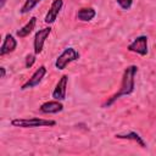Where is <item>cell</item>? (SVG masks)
Listing matches in <instances>:
<instances>
[{
    "label": "cell",
    "instance_id": "1",
    "mask_svg": "<svg viewBox=\"0 0 156 156\" xmlns=\"http://www.w3.org/2000/svg\"><path fill=\"white\" fill-rule=\"evenodd\" d=\"M136 73H138V66H135V65L127 66L124 68V71H123L122 80H121V85H119L118 91H116L112 96H110L102 104V107H110L121 96L130 95L135 89V76H136Z\"/></svg>",
    "mask_w": 156,
    "mask_h": 156
},
{
    "label": "cell",
    "instance_id": "2",
    "mask_svg": "<svg viewBox=\"0 0 156 156\" xmlns=\"http://www.w3.org/2000/svg\"><path fill=\"white\" fill-rule=\"evenodd\" d=\"M11 126L18 128H37V127H55L56 121L45 119L39 117H29V118H13L11 121Z\"/></svg>",
    "mask_w": 156,
    "mask_h": 156
},
{
    "label": "cell",
    "instance_id": "3",
    "mask_svg": "<svg viewBox=\"0 0 156 156\" xmlns=\"http://www.w3.org/2000/svg\"><path fill=\"white\" fill-rule=\"evenodd\" d=\"M79 58V52L74 48H66L56 58L55 67L60 71L65 69L71 62H74Z\"/></svg>",
    "mask_w": 156,
    "mask_h": 156
},
{
    "label": "cell",
    "instance_id": "4",
    "mask_svg": "<svg viewBox=\"0 0 156 156\" xmlns=\"http://www.w3.org/2000/svg\"><path fill=\"white\" fill-rule=\"evenodd\" d=\"M127 49L130 52H135L140 56H146L149 52V48H147V37L146 35H139L136 37L128 46Z\"/></svg>",
    "mask_w": 156,
    "mask_h": 156
},
{
    "label": "cell",
    "instance_id": "5",
    "mask_svg": "<svg viewBox=\"0 0 156 156\" xmlns=\"http://www.w3.org/2000/svg\"><path fill=\"white\" fill-rule=\"evenodd\" d=\"M50 33H51V27L50 26L49 27H45V28H41L38 32H35L34 39H33V46H34V54L35 55L41 54L43 48H44V44H45L48 37L50 35Z\"/></svg>",
    "mask_w": 156,
    "mask_h": 156
},
{
    "label": "cell",
    "instance_id": "6",
    "mask_svg": "<svg viewBox=\"0 0 156 156\" xmlns=\"http://www.w3.org/2000/svg\"><path fill=\"white\" fill-rule=\"evenodd\" d=\"M46 72H48L46 67H45L44 65H41L39 68H37V69L34 71V73L30 76V78H29L27 82H24V83L22 84L21 90H27V89H30V88H34V87L39 85V83H40V82L43 80V78L45 77Z\"/></svg>",
    "mask_w": 156,
    "mask_h": 156
},
{
    "label": "cell",
    "instance_id": "7",
    "mask_svg": "<svg viewBox=\"0 0 156 156\" xmlns=\"http://www.w3.org/2000/svg\"><path fill=\"white\" fill-rule=\"evenodd\" d=\"M62 7H63V0H52L51 5H50V7H49V10L44 17V22L49 26L52 24L56 21L58 13L61 12Z\"/></svg>",
    "mask_w": 156,
    "mask_h": 156
},
{
    "label": "cell",
    "instance_id": "8",
    "mask_svg": "<svg viewBox=\"0 0 156 156\" xmlns=\"http://www.w3.org/2000/svg\"><path fill=\"white\" fill-rule=\"evenodd\" d=\"M67 84H68V76L63 74L58 79V82L56 83V85L52 90V94H51L52 99L60 100V101L65 100L66 99V93H67Z\"/></svg>",
    "mask_w": 156,
    "mask_h": 156
},
{
    "label": "cell",
    "instance_id": "9",
    "mask_svg": "<svg viewBox=\"0 0 156 156\" xmlns=\"http://www.w3.org/2000/svg\"><path fill=\"white\" fill-rule=\"evenodd\" d=\"M63 110V104L60 100H50L46 101L44 104L40 105L39 111L41 113H48V115H52V113H58Z\"/></svg>",
    "mask_w": 156,
    "mask_h": 156
},
{
    "label": "cell",
    "instance_id": "10",
    "mask_svg": "<svg viewBox=\"0 0 156 156\" xmlns=\"http://www.w3.org/2000/svg\"><path fill=\"white\" fill-rule=\"evenodd\" d=\"M17 48V40L15 39V37L10 33H7L4 38V41L0 46V56H5L10 52H13Z\"/></svg>",
    "mask_w": 156,
    "mask_h": 156
},
{
    "label": "cell",
    "instance_id": "11",
    "mask_svg": "<svg viewBox=\"0 0 156 156\" xmlns=\"http://www.w3.org/2000/svg\"><path fill=\"white\" fill-rule=\"evenodd\" d=\"M117 139H124V140H130V141H134L140 147H145L146 144L144 141V139L136 133V132H124V133H117L115 135Z\"/></svg>",
    "mask_w": 156,
    "mask_h": 156
},
{
    "label": "cell",
    "instance_id": "12",
    "mask_svg": "<svg viewBox=\"0 0 156 156\" xmlns=\"http://www.w3.org/2000/svg\"><path fill=\"white\" fill-rule=\"evenodd\" d=\"M35 26H37V17L35 16H32L30 18H29V21L24 24V26H22L20 29H17V32H16V35L18 37V38H26V37H28L32 32H33V29L35 28Z\"/></svg>",
    "mask_w": 156,
    "mask_h": 156
},
{
    "label": "cell",
    "instance_id": "13",
    "mask_svg": "<svg viewBox=\"0 0 156 156\" xmlns=\"http://www.w3.org/2000/svg\"><path fill=\"white\" fill-rule=\"evenodd\" d=\"M96 16V11L94 7H82L77 12V18L82 22H89Z\"/></svg>",
    "mask_w": 156,
    "mask_h": 156
},
{
    "label": "cell",
    "instance_id": "14",
    "mask_svg": "<svg viewBox=\"0 0 156 156\" xmlns=\"http://www.w3.org/2000/svg\"><path fill=\"white\" fill-rule=\"evenodd\" d=\"M40 1H41V0H26L24 4H23V5L21 6V9H20V13L24 15V13L30 12Z\"/></svg>",
    "mask_w": 156,
    "mask_h": 156
},
{
    "label": "cell",
    "instance_id": "15",
    "mask_svg": "<svg viewBox=\"0 0 156 156\" xmlns=\"http://www.w3.org/2000/svg\"><path fill=\"white\" fill-rule=\"evenodd\" d=\"M35 62V54H28L24 58V66L26 68H30Z\"/></svg>",
    "mask_w": 156,
    "mask_h": 156
},
{
    "label": "cell",
    "instance_id": "16",
    "mask_svg": "<svg viewBox=\"0 0 156 156\" xmlns=\"http://www.w3.org/2000/svg\"><path fill=\"white\" fill-rule=\"evenodd\" d=\"M116 2L122 10H129L133 5V0H116Z\"/></svg>",
    "mask_w": 156,
    "mask_h": 156
},
{
    "label": "cell",
    "instance_id": "17",
    "mask_svg": "<svg viewBox=\"0 0 156 156\" xmlns=\"http://www.w3.org/2000/svg\"><path fill=\"white\" fill-rule=\"evenodd\" d=\"M5 76H6V68L4 66H1L0 67V78H5Z\"/></svg>",
    "mask_w": 156,
    "mask_h": 156
},
{
    "label": "cell",
    "instance_id": "18",
    "mask_svg": "<svg viewBox=\"0 0 156 156\" xmlns=\"http://www.w3.org/2000/svg\"><path fill=\"white\" fill-rule=\"evenodd\" d=\"M5 4H6V0H0V9H2L5 6Z\"/></svg>",
    "mask_w": 156,
    "mask_h": 156
}]
</instances>
